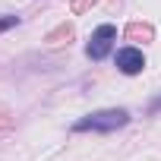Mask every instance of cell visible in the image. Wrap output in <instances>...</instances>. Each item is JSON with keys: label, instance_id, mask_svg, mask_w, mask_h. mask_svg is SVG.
Returning <instances> with one entry per match:
<instances>
[{"label": "cell", "instance_id": "3", "mask_svg": "<svg viewBox=\"0 0 161 161\" xmlns=\"http://www.w3.org/2000/svg\"><path fill=\"white\" fill-rule=\"evenodd\" d=\"M117 69L126 73V76L142 73V69H145V57H142V51H139V47H123V51H117Z\"/></svg>", "mask_w": 161, "mask_h": 161}, {"label": "cell", "instance_id": "4", "mask_svg": "<svg viewBox=\"0 0 161 161\" xmlns=\"http://www.w3.org/2000/svg\"><path fill=\"white\" fill-rule=\"evenodd\" d=\"M73 35H76V29H73L69 22H63V25H57L54 32L44 35V44H47V47H60V44H69Z\"/></svg>", "mask_w": 161, "mask_h": 161}, {"label": "cell", "instance_id": "5", "mask_svg": "<svg viewBox=\"0 0 161 161\" xmlns=\"http://www.w3.org/2000/svg\"><path fill=\"white\" fill-rule=\"evenodd\" d=\"M126 38L145 44V41L155 38V29H152V22H130V25H126Z\"/></svg>", "mask_w": 161, "mask_h": 161}, {"label": "cell", "instance_id": "6", "mask_svg": "<svg viewBox=\"0 0 161 161\" xmlns=\"http://www.w3.org/2000/svg\"><path fill=\"white\" fill-rule=\"evenodd\" d=\"M95 3H98V0H73V3H69V13H73V16H82V13L92 10Z\"/></svg>", "mask_w": 161, "mask_h": 161}, {"label": "cell", "instance_id": "2", "mask_svg": "<svg viewBox=\"0 0 161 161\" xmlns=\"http://www.w3.org/2000/svg\"><path fill=\"white\" fill-rule=\"evenodd\" d=\"M114 38H117V29H114V25H98V29L92 32V41H89L86 54H89L92 60H104V57L111 54Z\"/></svg>", "mask_w": 161, "mask_h": 161}, {"label": "cell", "instance_id": "8", "mask_svg": "<svg viewBox=\"0 0 161 161\" xmlns=\"http://www.w3.org/2000/svg\"><path fill=\"white\" fill-rule=\"evenodd\" d=\"M13 25H19V16H3V19H0V32H7Z\"/></svg>", "mask_w": 161, "mask_h": 161}, {"label": "cell", "instance_id": "7", "mask_svg": "<svg viewBox=\"0 0 161 161\" xmlns=\"http://www.w3.org/2000/svg\"><path fill=\"white\" fill-rule=\"evenodd\" d=\"M10 126H13V117H10V111L3 104H0V130H10Z\"/></svg>", "mask_w": 161, "mask_h": 161}, {"label": "cell", "instance_id": "1", "mask_svg": "<svg viewBox=\"0 0 161 161\" xmlns=\"http://www.w3.org/2000/svg\"><path fill=\"white\" fill-rule=\"evenodd\" d=\"M130 123V114L123 108H108V111H95L82 120H76L73 130L76 133H86V130H95V133H111V130H120Z\"/></svg>", "mask_w": 161, "mask_h": 161}]
</instances>
